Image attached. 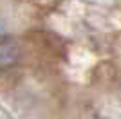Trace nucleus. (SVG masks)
<instances>
[{
  "instance_id": "obj_1",
  "label": "nucleus",
  "mask_w": 121,
  "mask_h": 119,
  "mask_svg": "<svg viewBox=\"0 0 121 119\" xmlns=\"http://www.w3.org/2000/svg\"><path fill=\"white\" fill-rule=\"evenodd\" d=\"M20 43L16 38L7 34H0V69L13 67L20 60Z\"/></svg>"
},
{
  "instance_id": "obj_2",
  "label": "nucleus",
  "mask_w": 121,
  "mask_h": 119,
  "mask_svg": "<svg viewBox=\"0 0 121 119\" xmlns=\"http://www.w3.org/2000/svg\"><path fill=\"white\" fill-rule=\"evenodd\" d=\"M4 33V24H2V20H0V34Z\"/></svg>"
}]
</instances>
